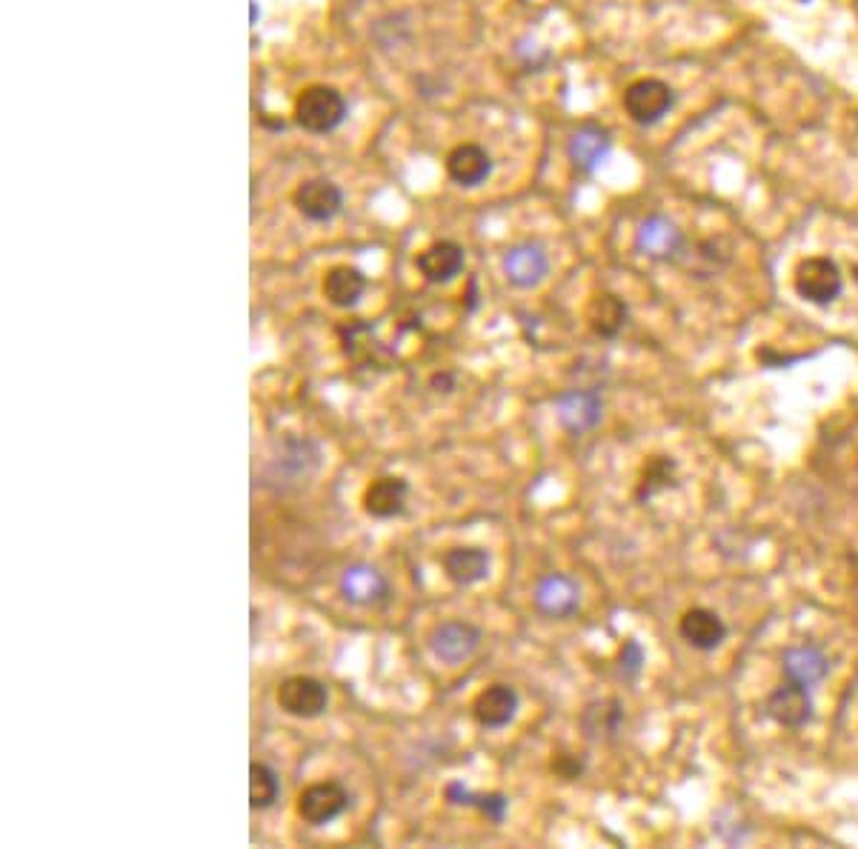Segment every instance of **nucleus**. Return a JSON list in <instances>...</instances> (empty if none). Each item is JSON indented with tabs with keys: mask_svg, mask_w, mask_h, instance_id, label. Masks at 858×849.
I'll list each match as a JSON object with an SVG mask.
<instances>
[{
	"mask_svg": "<svg viewBox=\"0 0 858 849\" xmlns=\"http://www.w3.org/2000/svg\"><path fill=\"white\" fill-rule=\"evenodd\" d=\"M278 707L293 718H321L329 707V690L327 683L318 681L313 676H293L280 681L278 692Z\"/></svg>",
	"mask_w": 858,
	"mask_h": 849,
	"instance_id": "nucleus-4",
	"label": "nucleus"
},
{
	"mask_svg": "<svg viewBox=\"0 0 858 849\" xmlns=\"http://www.w3.org/2000/svg\"><path fill=\"white\" fill-rule=\"evenodd\" d=\"M349 807V793L338 781H318L309 784L304 793L298 795V815L309 827H327V824L338 821Z\"/></svg>",
	"mask_w": 858,
	"mask_h": 849,
	"instance_id": "nucleus-5",
	"label": "nucleus"
},
{
	"mask_svg": "<svg viewBox=\"0 0 858 849\" xmlns=\"http://www.w3.org/2000/svg\"><path fill=\"white\" fill-rule=\"evenodd\" d=\"M481 629L467 624V620H447V624H438L430 635V649L438 658L441 664L447 667H458V664L469 661L478 647H481Z\"/></svg>",
	"mask_w": 858,
	"mask_h": 849,
	"instance_id": "nucleus-6",
	"label": "nucleus"
},
{
	"mask_svg": "<svg viewBox=\"0 0 858 849\" xmlns=\"http://www.w3.org/2000/svg\"><path fill=\"white\" fill-rule=\"evenodd\" d=\"M635 246L653 261H672L685 252V232L678 230L670 217L653 215L642 223V230L635 235Z\"/></svg>",
	"mask_w": 858,
	"mask_h": 849,
	"instance_id": "nucleus-11",
	"label": "nucleus"
},
{
	"mask_svg": "<svg viewBox=\"0 0 858 849\" xmlns=\"http://www.w3.org/2000/svg\"><path fill=\"white\" fill-rule=\"evenodd\" d=\"M347 118V100L332 86H309L295 100V120L313 135H327Z\"/></svg>",
	"mask_w": 858,
	"mask_h": 849,
	"instance_id": "nucleus-1",
	"label": "nucleus"
},
{
	"mask_svg": "<svg viewBox=\"0 0 858 849\" xmlns=\"http://www.w3.org/2000/svg\"><path fill=\"white\" fill-rule=\"evenodd\" d=\"M629 309L618 295H599L590 304V327L601 338H618L622 329L627 327Z\"/></svg>",
	"mask_w": 858,
	"mask_h": 849,
	"instance_id": "nucleus-23",
	"label": "nucleus"
},
{
	"mask_svg": "<svg viewBox=\"0 0 858 849\" xmlns=\"http://www.w3.org/2000/svg\"><path fill=\"white\" fill-rule=\"evenodd\" d=\"M678 633H681V638H685L692 649H701V652L719 649L727 638L724 620L712 613V609H705V606H696V609L685 613V618L678 624Z\"/></svg>",
	"mask_w": 858,
	"mask_h": 849,
	"instance_id": "nucleus-20",
	"label": "nucleus"
},
{
	"mask_svg": "<svg viewBox=\"0 0 858 849\" xmlns=\"http://www.w3.org/2000/svg\"><path fill=\"white\" fill-rule=\"evenodd\" d=\"M489 552L481 546H453L441 555V570L455 586L481 584L489 575Z\"/></svg>",
	"mask_w": 858,
	"mask_h": 849,
	"instance_id": "nucleus-17",
	"label": "nucleus"
},
{
	"mask_svg": "<svg viewBox=\"0 0 858 849\" xmlns=\"http://www.w3.org/2000/svg\"><path fill=\"white\" fill-rule=\"evenodd\" d=\"M280 795V778L269 764L250 766V804L252 809H269Z\"/></svg>",
	"mask_w": 858,
	"mask_h": 849,
	"instance_id": "nucleus-27",
	"label": "nucleus"
},
{
	"mask_svg": "<svg viewBox=\"0 0 858 849\" xmlns=\"http://www.w3.org/2000/svg\"><path fill=\"white\" fill-rule=\"evenodd\" d=\"M447 800L449 804H455V807H475L478 813L487 815L489 821H496V824H501L504 818H507V809H510V800L504 798V795L473 793V789H467L464 784H449Z\"/></svg>",
	"mask_w": 858,
	"mask_h": 849,
	"instance_id": "nucleus-25",
	"label": "nucleus"
},
{
	"mask_svg": "<svg viewBox=\"0 0 858 849\" xmlns=\"http://www.w3.org/2000/svg\"><path fill=\"white\" fill-rule=\"evenodd\" d=\"M324 298L338 309H349L356 307L358 300L363 298L367 293V278H363V272L356 269V266H336V269L327 272V278H324Z\"/></svg>",
	"mask_w": 858,
	"mask_h": 849,
	"instance_id": "nucleus-21",
	"label": "nucleus"
},
{
	"mask_svg": "<svg viewBox=\"0 0 858 849\" xmlns=\"http://www.w3.org/2000/svg\"><path fill=\"white\" fill-rule=\"evenodd\" d=\"M552 770H555V773L564 775V778L570 781V778H579L584 766H581V761L570 758V755H559V758L552 761Z\"/></svg>",
	"mask_w": 858,
	"mask_h": 849,
	"instance_id": "nucleus-30",
	"label": "nucleus"
},
{
	"mask_svg": "<svg viewBox=\"0 0 858 849\" xmlns=\"http://www.w3.org/2000/svg\"><path fill=\"white\" fill-rule=\"evenodd\" d=\"M672 469H676V464H672L670 458H653L647 464V469H644V478H642V487H638V498H653V495L658 492V489L664 487H670V478H672Z\"/></svg>",
	"mask_w": 858,
	"mask_h": 849,
	"instance_id": "nucleus-28",
	"label": "nucleus"
},
{
	"mask_svg": "<svg viewBox=\"0 0 858 849\" xmlns=\"http://www.w3.org/2000/svg\"><path fill=\"white\" fill-rule=\"evenodd\" d=\"M406 498H410V484L399 475H384L372 480L363 492V512L378 521H390L404 512Z\"/></svg>",
	"mask_w": 858,
	"mask_h": 849,
	"instance_id": "nucleus-15",
	"label": "nucleus"
},
{
	"mask_svg": "<svg viewBox=\"0 0 858 849\" xmlns=\"http://www.w3.org/2000/svg\"><path fill=\"white\" fill-rule=\"evenodd\" d=\"M415 266H419V272L430 284H449V280L458 278L460 272H464V246H458L455 241L430 244L419 255Z\"/></svg>",
	"mask_w": 858,
	"mask_h": 849,
	"instance_id": "nucleus-18",
	"label": "nucleus"
},
{
	"mask_svg": "<svg viewBox=\"0 0 858 849\" xmlns=\"http://www.w3.org/2000/svg\"><path fill=\"white\" fill-rule=\"evenodd\" d=\"M521 698H518L516 687L510 683H492L487 690H481L473 701V718L484 730H504L512 724V718L518 715Z\"/></svg>",
	"mask_w": 858,
	"mask_h": 849,
	"instance_id": "nucleus-10",
	"label": "nucleus"
},
{
	"mask_svg": "<svg viewBox=\"0 0 858 849\" xmlns=\"http://www.w3.org/2000/svg\"><path fill=\"white\" fill-rule=\"evenodd\" d=\"M555 412H559V421L566 432L584 435V432L601 424L604 397L595 390H566L555 397Z\"/></svg>",
	"mask_w": 858,
	"mask_h": 849,
	"instance_id": "nucleus-9",
	"label": "nucleus"
},
{
	"mask_svg": "<svg viewBox=\"0 0 858 849\" xmlns=\"http://www.w3.org/2000/svg\"><path fill=\"white\" fill-rule=\"evenodd\" d=\"M293 201L300 215L315 223L332 221L343 206L341 189L332 181H324V178H313V181L300 183V187L295 189Z\"/></svg>",
	"mask_w": 858,
	"mask_h": 849,
	"instance_id": "nucleus-13",
	"label": "nucleus"
},
{
	"mask_svg": "<svg viewBox=\"0 0 858 849\" xmlns=\"http://www.w3.org/2000/svg\"><path fill=\"white\" fill-rule=\"evenodd\" d=\"M624 112L629 115V120H635L638 126H653L672 109L676 104V92L670 84H664L658 77H642L624 89Z\"/></svg>",
	"mask_w": 858,
	"mask_h": 849,
	"instance_id": "nucleus-3",
	"label": "nucleus"
},
{
	"mask_svg": "<svg viewBox=\"0 0 858 849\" xmlns=\"http://www.w3.org/2000/svg\"><path fill=\"white\" fill-rule=\"evenodd\" d=\"M341 595L352 606H363V609H378L390 601L392 590L390 581L384 579V572H378L370 564H352L341 572Z\"/></svg>",
	"mask_w": 858,
	"mask_h": 849,
	"instance_id": "nucleus-7",
	"label": "nucleus"
},
{
	"mask_svg": "<svg viewBox=\"0 0 858 849\" xmlns=\"http://www.w3.org/2000/svg\"><path fill=\"white\" fill-rule=\"evenodd\" d=\"M644 661H647V655H644V647L638 644V640H624V647H622V655H618V669H622V676L624 678H638L642 676V669H644Z\"/></svg>",
	"mask_w": 858,
	"mask_h": 849,
	"instance_id": "nucleus-29",
	"label": "nucleus"
},
{
	"mask_svg": "<svg viewBox=\"0 0 858 849\" xmlns=\"http://www.w3.org/2000/svg\"><path fill=\"white\" fill-rule=\"evenodd\" d=\"M796 293L798 298H804L813 307H830L841 298V289H845V278H841V269L833 258H807L798 264L796 269Z\"/></svg>",
	"mask_w": 858,
	"mask_h": 849,
	"instance_id": "nucleus-2",
	"label": "nucleus"
},
{
	"mask_svg": "<svg viewBox=\"0 0 858 849\" xmlns=\"http://www.w3.org/2000/svg\"><path fill=\"white\" fill-rule=\"evenodd\" d=\"M447 174L458 187H481L492 174V158L478 144H460L447 155Z\"/></svg>",
	"mask_w": 858,
	"mask_h": 849,
	"instance_id": "nucleus-19",
	"label": "nucleus"
},
{
	"mask_svg": "<svg viewBox=\"0 0 858 849\" xmlns=\"http://www.w3.org/2000/svg\"><path fill=\"white\" fill-rule=\"evenodd\" d=\"M624 724V710L618 701H604V703H593L590 710L584 712V726L586 735L590 739H613L618 735Z\"/></svg>",
	"mask_w": 858,
	"mask_h": 849,
	"instance_id": "nucleus-26",
	"label": "nucleus"
},
{
	"mask_svg": "<svg viewBox=\"0 0 858 849\" xmlns=\"http://www.w3.org/2000/svg\"><path fill=\"white\" fill-rule=\"evenodd\" d=\"M550 258L541 244H518L504 258V275L518 289H532L547 278Z\"/></svg>",
	"mask_w": 858,
	"mask_h": 849,
	"instance_id": "nucleus-14",
	"label": "nucleus"
},
{
	"mask_svg": "<svg viewBox=\"0 0 858 849\" xmlns=\"http://www.w3.org/2000/svg\"><path fill=\"white\" fill-rule=\"evenodd\" d=\"M610 152V135L599 126H584L579 132L572 135L570 140V158L572 163L581 169V172H593L601 160L607 158Z\"/></svg>",
	"mask_w": 858,
	"mask_h": 849,
	"instance_id": "nucleus-22",
	"label": "nucleus"
},
{
	"mask_svg": "<svg viewBox=\"0 0 858 849\" xmlns=\"http://www.w3.org/2000/svg\"><path fill=\"white\" fill-rule=\"evenodd\" d=\"M321 464V449L318 444L307 438H289L280 449L278 460H275V467L284 469L286 475H293V478H307L309 473H315Z\"/></svg>",
	"mask_w": 858,
	"mask_h": 849,
	"instance_id": "nucleus-24",
	"label": "nucleus"
},
{
	"mask_svg": "<svg viewBox=\"0 0 858 849\" xmlns=\"http://www.w3.org/2000/svg\"><path fill=\"white\" fill-rule=\"evenodd\" d=\"M764 715L773 718L775 724L798 730V726L813 721V698H809V687H802L796 681H784L782 687H775L764 701Z\"/></svg>",
	"mask_w": 858,
	"mask_h": 849,
	"instance_id": "nucleus-8",
	"label": "nucleus"
},
{
	"mask_svg": "<svg viewBox=\"0 0 858 849\" xmlns=\"http://www.w3.org/2000/svg\"><path fill=\"white\" fill-rule=\"evenodd\" d=\"M536 606L538 613H544L547 618H572L581 606V590L579 584L561 572H552L547 579L538 581L536 586Z\"/></svg>",
	"mask_w": 858,
	"mask_h": 849,
	"instance_id": "nucleus-12",
	"label": "nucleus"
},
{
	"mask_svg": "<svg viewBox=\"0 0 858 849\" xmlns=\"http://www.w3.org/2000/svg\"><path fill=\"white\" fill-rule=\"evenodd\" d=\"M782 667L787 681H796L802 683V687H809V690L830 676V658H827L816 644H798V647H790L782 658Z\"/></svg>",
	"mask_w": 858,
	"mask_h": 849,
	"instance_id": "nucleus-16",
	"label": "nucleus"
}]
</instances>
